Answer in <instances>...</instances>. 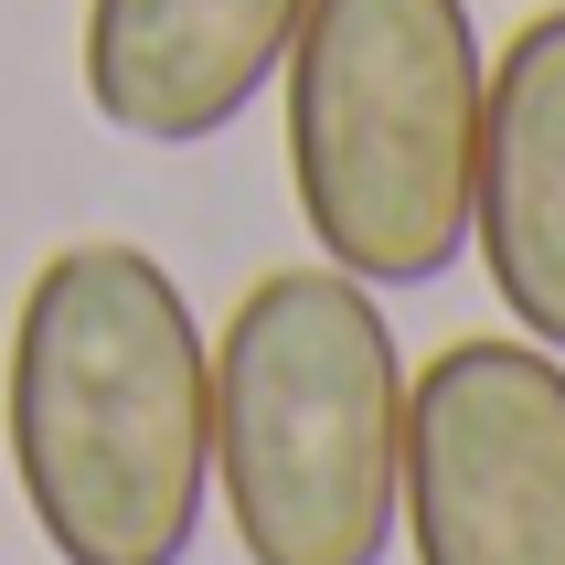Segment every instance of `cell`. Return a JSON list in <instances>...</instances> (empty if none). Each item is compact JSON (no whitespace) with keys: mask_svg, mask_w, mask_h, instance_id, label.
Segmentation results:
<instances>
[{"mask_svg":"<svg viewBox=\"0 0 565 565\" xmlns=\"http://www.w3.org/2000/svg\"><path fill=\"white\" fill-rule=\"evenodd\" d=\"M480 54L470 0H310L278 64L288 192L320 267L363 288H438L470 256L480 182Z\"/></svg>","mask_w":565,"mask_h":565,"instance_id":"cell-3","label":"cell"},{"mask_svg":"<svg viewBox=\"0 0 565 565\" xmlns=\"http://www.w3.org/2000/svg\"><path fill=\"white\" fill-rule=\"evenodd\" d=\"M470 246L512 331L565 352V11H534L480 86Z\"/></svg>","mask_w":565,"mask_h":565,"instance_id":"cell-6","label":"cell"},{"mask_svg":"<svg viewBox=\"0 0 565 565\" xmlns=\"http://www.w3.org/2000/svg\"><path fill=\"white\" fill-rule=\"evenodd\" d=\"M310 0H86V107L139 150H203L288 64Z\"/></svg>","mask_w":565,"mask_h":565,"instance_id":"cell-5","label":"cell"},{"mask_svg":"<svg viewBox=\"0 0 565 565\" xmlns=\"http://www.w3.org/2000/svg\"><path fill=\"white\" fill-rule=\"evenodd\" d=\"M416 565H565V352L470 331L406 374V502Z\"/></svg>","mask_w":565,"mask_h":565,"instance_id":"cell-4","label":"cell"},{"mask_svg":"<svg viewBox=\"0 0 565 565\" xmlns=\"http://www.w3.org/2000/svg\"><path fill=\"white\" fill-rule=\"evenodd\" d=\"M11 480L54 565H182L214 512V342L128 235L32 267L0 352Z\"/></svg>","mask_w":565,"mask_h":565,"instance_id":"cell-1","label":"cell"},{"mask_svg":"<svg viewBox=\"0 0 565 565\" xmlns=\"http://www.w3.org/2000/svg\"><path fill=\"white\" fill-rule=\"evenodd\" d=\"M214 502L246 565H384L406 502V352L384 288L267 267L214 331Z\"/></svg>","mask_w":565,"mask_h":565,"instance_id":"cell-2","label":"cell"},{"mask_svg":"<svg viewBox=\"0 0 565 565\" xmlns=\"http://www.w3.org/2000/svg\"><path fill=\"white\" fill-rule=\"evenodd\" d=\"M534 11H565V0H534Z\"/></svg>","mask_w":565,"mask_h":565,"instance_id":"cell-7","label":"cell"}]
</instances>
